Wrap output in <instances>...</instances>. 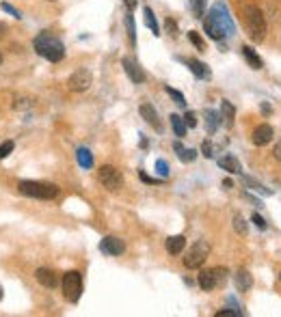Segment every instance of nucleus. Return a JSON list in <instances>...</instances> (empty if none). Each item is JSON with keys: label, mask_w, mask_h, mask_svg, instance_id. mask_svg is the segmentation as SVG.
<instances>
[{"label": "nucleus", "mask_w": 281, "mask_h": 317, "mask_svg": "<svg viewBox=\"0 0 281 317\" xmlns=\"http://www.w3.org/2000/svg\"><path fill=\"white\" fill-rule=\"evenodd\" d=\"M173 149L178 151V158L182 160V162H193V160L197 158V151H195V149H188V147H184L182 143H173Z\"/></svg>", "instance_id": "4be33fe9"}, {"label": "nucleus", "mask_w": 281, "mask_h": 317, "mask_svg": "<svg viewBox=\"0 0 281 317\" xmlns=\"http://www.w3.org/2000/svg\"><path fill=\"white\" fill-rule=\"evenodd\" d=\"M125 7H128V11H132V9H137V0H123Z\"/></svg>", "instance_id": "79ce46f5"}, {"label": "nucleus", "mask_w": 281, "mask_h": 317, "mask_svg": "<svg viewBox=\"0 0 281 317\" xmlns=\"http://www.w3.org/2000/svg\"><path fill=\"white\" fill-rule=\"evenodd\" d=\"M0 63H2V52H0Z\"/></svg>", "instance_id": "de8ad7c7"}, {"label": "nucleus", "mask_w": 281, "mask_h": 317, "mask_svg": "<svg viewBox=\"0 0 281 317\" xmlns=\"http://www.w3.org/2000/svg\"><path fill=\"white\" fill-rule=\"evenodd\" d=\"M156 170L162 175V177H167L169 175V164L164 162V160H156Z\"/></svg>", "instance_id": "c9c22d12"}, {"label": "nucleus", "mask_w": 281, "mask_h": 317, "mask_svg": "<svg viewBox=\"0 0 281 317\" xmlns=\"http://www.w3.org/2000/svg\"><path fill=\"white\" fill-rule=\"evenodd\" d=\"M234 283H236V289L238 291H249L251 287H253V279H251V274L247 270H238L234 276Z\"/></svg>", "instance_id": "6ab92c4d"}, {"label": "nucleus", "mask_w": 281, "mask_h": 317, "mask_svg": "<svg viewBox=\"0 0 281 317\" xmlns=\"http://www.w3.org/2000/svg\"><path fill=\"white\" fill-rule=\"evenodd\" d=\"M262 110H264V114H270V112H273V108H270V104H266V102H262Z\"/></svg>", "instance_id": "37998d69"}, {"label": "nucleus", "mask_w": 281, "mask_h": 317, "mask_svg": "<svg viewBox=\"0 0 281 317\" xmlns=\"http://www.w3.org/2000/svg\"><path fill=\"white\" fill-rule=\"evenodd\" d=\"M219 123H221V117H219L217 110H212V108L205 110V128H208V134H214V132H217Z\"/></svg>", "instance_id": "5701e85b"}, {"label": "nucleus", "mask_w": 281, "mask_h": 317, "mask_svg": "<svg viewBox=\"0 0 281 317\" xmlns=\"http://www.w3.org/2000/svg\"><path fill=\"white\" fill-rule=\"evenodd\" d=\"M18 190L24 196L31 199H41V201H52L59 196V186L54 184H41V181H20Z\"/></svg>", "instance_id": "20e7f679"}, {"label": "nucleus", "mask_w": 281, "mask_h": 317, "mask_svg": "<svg viewBox=\"0 0 281 317\" xmlns=\"http://www.w3.org/2000/svg\"><path fill=\"white\" fill-rule=\"evenodd\" d=\"M76 158H78V164L82 166V168H91L93 166V153L87 147H80L76 151Z\"/></svg>", "instance_id": "b1692460"}, {"label": "nucleus", "mask_w": 281, "mask_h": 317, "mask_svg": "<svg viewBox=\"0 0 281 317\" xmlns=\"http://www.w3.org/2000/svg\"><path fill=\"white\" fill-rule=\"evenodd\" d=\"M279 279H281V274H279Z\"/></svg>", "instance_id": "8fccbe9b"}, {"label": "nucleus", "mask_w": 281, "mask_h": 317, "mask_svg": "<svg viewBox=\"0 0 281 317\" xmlns=\"http://www.w3.org/2000/svg\"><path fill=\"white\" fill-rule=\"evenodd\" d=\"M164 91H167V93H169V95H171V97L175 99V104H178V106H186V99H184V95L180 93V91H175L173 87H167Z\"/></svg>", "instance_id": "7c9ffc66"}, {"label": "nucleus", "mask_w": 281, "mask_h": 317, "mask_svg": "<svg viewBox=\"0 0 281 317\" xmlns=\"http://www.w3.org/2000/svg\"><path fill=\"white\" fill-rule=\"evenodd\" d=\"M234 119H236V108L232 106V102L223 99L221 102V121L225 123V128H234Z\"/></svg>", "instance_id": "f3484780"}, {"label": "nucleus", "mask_w": 281, "mask_h": 317, "mask_svg": "<svg viewBox=\"0 0 281 317\" xmlns=\"http://www.w3.org/2000/svg\"><path fill=\"white\" fill-rule=\"evenodd\" d=\"M184 246H186V238L184 235H171V238H167V242H164V248H167L169 255H180L184 250Z\"/></svg>", "instance_id": "a211bd4d"}, {"label": "nucleus", "mask_w": 281, "mask_h": 317, "mask_svg": "<svg viewBox=\"0 0 281 317\" xmlns=\"http://www.w3.org/2000/svg\"><path fill=\"white\" fill-rule=\"evenodd\" d=\"M199 287L203 291H214L217 287H221L227 280V270L225 268H210V270H201L199 272Z\"/></svg>", "instance_id": "0eeeda50"}, {"label": "nucleus", "mask_w": 281, "mask_h": 317, "mask_svg": "<svg viewBox=\"0 0 281 317\" xmlns=\"http://www.w3.org/2000/svg\"><path fill=\"white\" fill-rule=\"evenodd\" d=\"M0 300H2V287H0Z\"/></svg>", "instance_id": "49530a36"}, {"label": "nucleus", "mask_w": 281, "mask_h": 317, "mask_svg": "<svg viewBox=\"0 0 281 317\" xmlns=\"http://www.w3.org/2000/svg\"><path fill=\"white\" fill-rule=\"evenodd\" d=\"M100 250L104 255H110V257H117L125 250V244L121 238H115V235H106L102 242H100Z\"/></svg>", "instance_id": "9d476101"}, {"label": "nucleus", "mask_w": 281, "mask_h": 317, "mask_svg": "<svg viewBox=\"0 0 281 317\" xmlns=\"http://www.w3.org/2000/svg\"><path fill=\"white\" fill-rule=\"evenodd\" d=\"M91 84H93V74L89 69H78L67 80V89L74 91V93H82V91L91 89Z\"/></svg>", "instance_id": "1a4fd4ad"}, {"label": "nucleus", "mask_w": 281, "mask_h": 317, "mask_svg": "<svg viewBox=\"0 0 281 317\" xmlns=\"http://www.w3.org/2000/svg\"><path fill=\"white\" fill-rule=\"evenodd\" d=\"M190 11L197 19H201L205 13V0H190Z\"/></svg>", "instance_id": "bb28decb"}, {"label": "nucleus", "mask_w": 281, "mask_h": 317, "mask_svg": "<svg viewBox=\"0 0 281 317\" xmlns=\"http://www.w3.org/2000/svg\"><path fill=\"white\" fill-rule=\"evenodd\" d=\"M63 285V296L67 298L69 302H78L80 296H82V274L76 270L67 272L61 280Z\"/></svg>", "instance_id": "423d86ee"}, {"label": "nucleus", "mask_w": 281, "mask_h": 317, "mask_svg": "<svg viewBox=\"0 0 281 317\" xmlns=\"http://www.w3.org/2000/svg\"><path fill=\"white\" fill-rule=\"evenodd\" d=\"M125 28H128V43L130 48H137V28H134V18L132 15H125Z\"/></svg>", "instance_id": "a878e982"}, {"label": "nucleus", "mask_w": 281, "mask_h": 317, "mask_svg": "<svg viewBox=\"0 0 281 317\" xmlns=\"http://www.w3.org/2000/svg\"><path fill=\"white\" fill-rule=\"evenodd\" d=\"M244 181H247V184H249L251 188L255 190V192H260V194H264V196H270V194H273V190L264 188V186H262V184H258V181H255V179H251V177H244Z\"/></svg>", "instance_id": "c85d7f7f"}, {"label": "nucleus", "mask_w": 281, "mask_h": 317, "mask_svg": "<svg viewBox=\"0 0 281 317\" xmlns=\"http://www.w3.org/2000/svg\"><path fill=\"white\" fill-rule=\"evenodd\" d=\"M188 41L193 43V45H195V48H197V50H201V52L205 50V43H203V39L199 37V35L195 33V30H190V33H188Z\"/></svg>", "instance_id": "c756f323"}, {"label": "nucleus", "mask_w": 281, "mask_h": 317, "mask_svg": "<svg viewBox=\"0 0 281 317\" xmlns=\"http://www.w3.org/2000/svg\"><path fill=\"white\" fill-rule=\"evenodd\" d=\"M0 9H2V11H7L9 15H13V18L22 19V13H20L16 7H11V4H9V2H0Z\"/></svg>", "instance_id": "72a5a7b5"}, {"label": "nucleus", "mask_w": 281, "mask_h": 317, "mask_svg": "<svg viewBox=\"0 0 281 317\" xmlns=\"http://www.w3.org/2000/svg\"><path fill=\"white\" fill-rule=\"evenodd\" d=\"M208 255H210V244L205 240H199L197 244L190 246V250L186 253V257H184V265H186L188 270L201 268L205 263V259H208Z\"/></svg>", "instance_id": "39448f33"}, {"label": "nucleus", "mask_w": 281, "mask_h": 317, "mask_svg": "<svg viewBox=\"0 0 281 317\" xmlns=\"http://www.w3.org/2000/svg\"><path fill=\"white\" fill-rule=\"evenodd\" d=\"M273 158H275V160H279V162H281V140H277V145H275V149H273Z\"/></svg>", "instance_id": "a19ab883"}, {"label": "nucleus", "mask_w": 281, "mask_h": 317, "mask_svg": "<svg viewBox=\"0 0 281 317\" xmlns=\"http://www.w3.org/2000/svg\"><path fill=\"white\" fill-rule=\"evenodd\" d=\"M13 147H16V145H13V140H4V143L0 145V160L7 158V155L13 151Z\"/></svg>", "instance_id": "2f4dec72"}, {"label": "nucleus", "mask_w": 281, "mask_h": 317, "mask_svg": "<svg viewBox=\"0 0 281 317\" xmlns=\"http://www.w3.org/2000/svg\"><path fill=\"white\" fill-rule=\"evenodd\" d=\"M251 220L255 223V226H258V229H262V231L266 229V220H264L260 214H253V216H251Z\"/></svg>", "instance_id": "ea45409f"}, {"label": "nucleus", "mask_w": 281, "mask_h": 317, "mask_svg": "<svg viewBox=\"0 0 281 317\" xmlns=\"http://www.w3.org/2000/svg\"><path fill=\"white\" fill-rule=\"evenodd\" d=\"M33 48L39 56H43L46 60H50V63H59V60H63V56H65V45L59 41L52 33H48V30H43V33H39L37 37H35Z\"/></svg>", "instance_id": "f03ea898"}, {"label": "nucleus", "mask_w": 281, "mask_h": 317, "mask_svg": "<svg viewBox=\"0 0 281 317\" xmlns=\"http://www.w3.org/2000/svg\"><path fill=\"white\" fill-rule=\"evenodd\" d=\"M98 179H100V184L104 186L106 190H110V192H117L119 188L123 186V175H121V170H117L115 166H102V168L98 170Z\"/></svg>", "instance_id": "6e6552de"}, {"label": "nucleus", "mask_w": 281, "mask_h": 317, "mask_svg": "<svg viewBox=\"0 0 281 317\" xmlns=\"http://www.w3.org/2000/svg\"><path fill=\"white\" fill-rule=\"evenodd\" d=\"M139 177L145 181V184H162V179H156V177H149V175H145V170H139Z\"/></svg>", "instance_id": "4c0bfd02"}, {"label": "nucleus", "mask_w": 281, "mask_h": 317, "mask_svg": "<svg viewBox=\"0 0 281 317\" xmlns=\"http://www.w3.org/2000/svg\"><path fill=\"white\" fill-rule=\"evenodd\" d=\"M240 52H242V56H244V60L249 63L251 69H262V67H264V60L260 58V54L255 52V50L251 48V45H242V48H240Z\"/></svg>", "instance_id": "dca6fc26"}, {"label": "nucleus", "mask_w": 281, "mask_h": 317, "mask_svg": "<svg viewBox=\"0 0 281 317\" xmlns=\"http://www.w3.org/2000/svg\"><path fill=\"white\" fill-rule=\"evenodd\" d=\"M203 30L210 39L214 41H221L225 37H232L234 35V22H232V15H229L227 7L223 2H217L212 9L208 11V18L203 19Z\"/></svg>", "instance_id": "f257e3e1"}, {"label": "nucleus", "mask_w": 281, "mask_h": 317, "mask_svg": "<svg viewBox=\"0 0 281 317\" xmlns=\"http://www.w3.org/2000/svg\"><path fill=\"white\" fill-rule=\"evenodd\" d=\"M219 166H221V168H225V170H229V173H234V175L242 173V166H240V162L234 158V155H225V158H221Z\"/></svg>", "instance_id": "aec40b11"}, {"label": "nucleus", "mask_w": 281, "mask_h": 317, "mask_svg": "<svg viewBox=\"0 0 281 317\" xmlns=\"http://www.w3.org/2000/svg\"><path fill=\"white\" fill-rule=\"evenodd\" d=\"M186 65H188V69L193 72L195 75H197L199 80H210L212 78V72L208 69V65L201 63V60H197V58H188L186 60Z\"/></svg>", "instance_id": "2eb2a0df"}, {"label": "nucleus", "mask_w": 281, "mask_h": 317, "mask_svg": "<svg viewBox=\"0 0 281 317\" xmlns=\"http://www.w3.org/2000/svg\"><path fill=\"white\" fill-rule=\"evenodd\" d=\"M242 315V311H229V309H225V311H219L217 317H240Z\"/></svg>", "instance_id": "58836bf2"}, {"label": "nucleus", "mask_w": 281, "mask_h": 317, "mask_svg": "<svg viewBox=\"0 0 281 317\" xmlns=\"http://www.w3.org/2000/svg\"><path fill=\"white\" fill-rule=\"evenodd\" d=\"M139 112H140V117H143L149 125H152V128H156L158 132L162 130V123H160V119H158V112H156V108H154L152 104H140Z\"/></svg>", "instance_id": "ddd939ff"}, {"label": "nucleus", "mask_w": 281, "mask_h": 317, "mask_svg": "<svg viewBox=\"0 0 281 317\" xmlns=\"http://www.w3.org/2000/svg\"><path fill=\"white\" fill-rule=\"evenodd\" d=\"M48 2H57V0H48Z\"/></svg>", "instance_id": "09e8293b"}, {"label": "nucleus", "mask_w": 281, "mask_h": 317, "mask_svg": "<svg viewBox=\"0 0 281 317\" xmlns=\"http://www.w3.org/2000/svg\"><path fill=\"white\" fill-rule=\"evenodd\" d=\"M121 67H123V72L128 74V78L132 80L134 84H143L145 82V72L139 67V63L134 58H121Z\"/></svg>", "instance_id": "9b49d317"}, {"label": "nucleus", "mask_w": 281, "mask_h": 317, "mask_svg": "<svg viewBox=\"0 0 281 317\" xmlns=\"http://www.w3.org/2000/svg\"><path fill=\"white\" fill-rule=\"evenodd\" d=\"M234 229H236V233L238 235H247V231H249V224L244 223V218L240 214L234 216Z\"/></svg>", "instance_id": "cd10ccee"}, {"label": "nucleus", "mask_w": 281, "mask_h": 317, "mask_svg": "<svg viewBox=\"0 0 281 317\" xmlns=\"http://www.w3.org/2000/svg\"><path fill=\"white\" fill-rule=\"evenodd\" d=\"M273 128L270 125H258V128L253 130V136H251V140H253V145H258V147H264V145H268L270 140H273Z\"/></svg>", "instance_id": "f8f14e48"}, {"label": "nucleus", "mask_w": 281, "mask_h": 317, "mask_svg": "<svg viewBox=\"0 0 281 317\" xmlns=\"http://www.w3.org/2000/svg\"><path fill=\"white\" fill-rule=\"evenodd\" d=\"M171 128H173V132H175V136H178V138H184V136H186V123H184V119L180 117V114H171Z\"/></svg>", "instance_id": "393cba45"}, {"label": "nucleus", "mask_w": 281, "mask_h": 317, "mask_svg": "<svg viewBox=\"0 0 281 317\" xmlns=\"http://www.w3.org/2000/svg\"><path fill=\"white\" fill-rule=\"evenodd\" d=\"M164 28H167V33L171 35V37H178V35H180V30H178V24H175L171 18H169V19H164Z\"/></svg>", "instance_id": "473e14b6"}, {"label": "nucleus", "mask_w": 281, "mask_h": 317, "mask_svg": "<svg viewBox=\"0 0 281 317\" xmlns=\"http://www.w3.org/2000/svg\"><path fill=\"white\" fill-rule=\"evenodd\" d=\"M182 119H184V123H186V128H190V130L197 128V117H195V112H190V110H188Z\"/></svg>", "instance_id": "f704fd0d"}, {"label": "nucleus", "mask_w": 281, "mask_h": 317, "mask_svg": "<svg viewBox=\"0 0 281 317\" xmlns=\"http://www.w3.org/2000/svg\"><path fill=\"white\" fill-rule=\"evenodd\" d=\"M4 33H7V26H4V24H0V37H4Z\"/></svg>", "instance_id": "a18cd8bd"}, {"label": "nucleus", "mask_w": 281, "mask_h": 317, "mask_svg": "<svg viewBox=\"0 0 281 317\" xmlns=\"http://www.w3.org/2000/svg\"><path fill=\"white\" fill-rule=\"evenodd\" d=\"M242 19H244V28H247L249 37L253 39L255 43L264 41L268 26H266V18H264L262 9L255 7V4H247V7L242 9Z\"/></svg>", "instance_id": "7ed1b4c3"}, {"label": "nucleus", "mask_w": 281, "mask_h": 317, "mask_svg": "<svg viewBox=\"0 0 281 317\" xmlns=\"http://www.w3.org/2000/svg\"><path fill=\"white\" fill-rule=\"evenodd\" d=\"M143 22H145V26H147L158 37V35H160V26L156 22V15H154V11L149 7H143Z\"/></svg>", "instance_id": "412c9836"}, {"label": "nucleus", "mask_w": 281, "mask_h": 317, "mask_svg": "<svg viewBox=\"0 0 281 317\" xmlns=\"http://www.w3.org/2000/svg\"><path fill=\"white\" fill-rule=\"evenodd\" d=\"M201 155L203 158H212V143H208V140H203L201 143Z\"/></svg>", "instance_id": "e433bc0d"}, {"label": "nucleus", "mask_w": 281, "mask_h": 317, "mask_svg": "<svg viewBox=\"0 0 281 317\" xmlns=\"http://www.w3.org/2000/svg\"><path fill=\"white\" fill-rule=\"evenodd\" d=\"M35 279H37L43 287H48V289H54V287L59 285V276L48 268H39L37 272H35Z\"/></svg>", "instance_id": "4468645a"}, {"label": "nucleus", "mask_w": 281, "mask_h": 317, "mask_svg": "<svg viewBox=\"0 0 281 317\" xmlns=\"http://www.w3.org/2000/svg\"><path fill=\"white\" fill-rule=\"evenodd\" d=\"M223 188H234V181L232 179H223Z\"/></svg>", "instance_id": "c03bdc74"}]
</instances>
